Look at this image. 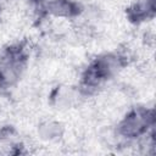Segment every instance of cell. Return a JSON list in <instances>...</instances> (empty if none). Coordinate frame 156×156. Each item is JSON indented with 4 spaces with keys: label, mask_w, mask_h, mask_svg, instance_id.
<instances>
[{
    "label": "cell",
    "mask_w": 156,
    "mask_h": 156,
    "mask_svg": "<svg viewBox=\"0 0 156 156\" xmlns=\"http://www.w3.org/2000/svg\"><path fill=\"white\" fill-rule=\"evenodd\" d=\"M24 57L21 51H10L0 63V80L6 84L13 83L23 69Z\"/></svg>",
    "instance_id": "1"
},
{
    "label": "cell",
    "mask_w": 156,
    "mask_h": 156,
    "mask_svg": "<svg viewBox=\"0 0 156 156\" xmlns=\"http://www.w3.org/2000/svg\"><path fill=\"white\" fill-rule=\"evenodd\" d=\"M149 115L145 111L132 112L121 124V132L128 138L140 135L149 126Z\"/></svg>",
    "instance_id": "2"
},
{
    "label": "cell",
    "mask_w": 156,
    "mask_h": 156,
    "mask_svg": "<svg viewBox=\"0 0 156 156\" xmlns=\"http://www.w3.org/2000/svg\"><path fill=\"white\" fill-rule=\"evenodd\" d=\"M119 67V62L115 56H105L99 58L89 71V82H100L108 77H111L117 68Z\"/></svg>",
    "instance_id": "3"
}]
</instances>
